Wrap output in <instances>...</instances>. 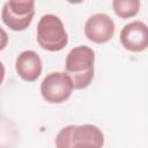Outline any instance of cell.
I'll list each match as a JSON object with an SVG mask.
<instances>
[{
	"label": "cell",
	"mask_w": 148,
	"mask_h": 148,
	"mask_svg": "<svg viewBox=\"0 0 148 148\" xmlns=\"http://www.w3.org/2000/svg\"><path fill=\"white\" fill-rule=\"evenodd\" d=\"M95 52L91 47L80 45L73 47L65 59V72L73 81L74 89L87 88L94 79Z\"/></svg>",
	"instance_id": "cell-1"
},
{
	"label": "cell",
	"mask_w": 148,
	"mask_h": 148,
	"mask_svg": "<svg viewBox=\"0 0 148 148\" xmlns=\"http://www.w3.org/2000/svg\"><path fill=\"white\" fill-rule=\"evenodd\" d=\"M57 148H103L104 134L91 124L67 125L56 136Z\"/></svg>",
	"instance_id": "cell-2"
},
{
	"label": "cell",
	"mask_w": 148,
	"mask_h": 148,
	"mask_svg": "<svg viewBox=\"0 0 148 148\" xmlns=\"http://www.w3.org/2000/svg\"><path fill=\"white\" fill-rule=\"evenodd\" d=\"M37 43L49 52L61 51L68 43V35L62 21L54 14L43 15L37 24Z\"/></svg>",
	"instance_id": "cell-3"
},
{
	"label": "cell",
	"mask_w": 148,
	"mask_h": 148,
	"mask_svg": "<svg viewBox=\"0 0 148 148\" xmlns=\"http://www.w3.org/2000/svg\"><path fill=\"white\" fill-rule=\"evenodd\" d=\"M73 90V81L66 72H52L47 74L40 83L42 97L50 104H61L66 102Z\"/></svg>",
	"instance_id": "cell-4"
},
{
	"label": "cell",
	"mask_w": 148,
	"mask_h": 148,
	"mask_svg": "<svg viewBox=\"0 0 148 148\" xmlns=\"http://www.w3.org/2000/svg\"><path fill=\"white\" fill-rule=\"evenodd\" d=\"M35 15V2L9 0L6 1L1 10L2 22L13 31H23L32 22Z\"/></svg>",
	"instance_id": "cell-5"
},
{
	"label": "cell",
	"mask_w": 148,
	"mask_h": 148,
	"mask_svg": "<svg viewBox=\"0 0 148 148\" xmlns=\"http://www.w3.org/2000/svg\"><path fill=\"white\" fill-rule=\"evenodd\" d=\"M116 24L105 13H96L88 17L84 24L86 37L96 44L108 43L114 35Z\"/></svg>",
	"instance_id": "cell-6"
},
{
	"label": "cell",
	"mask_w": 148,
	"mask_h": 148,
	"mask_svg": "<svg viewBox=\"0 0 148 148\" xmlns=\"http://www.w3.org/2000/svg\"><path fill=\"white\" fill-rule=\"evenodd\" d=\"M123 47L130 52H141L148 47V25L139 20L124 25L119 36Z\"/></svg>",
	"instance_id": "cell-7"
},
{
	"label": "cell",
	"mask_w": 148,
	"mask_h": 148,
	"mask_svg": "<svg viewBox=\"0 0 148 148\" xmlns=\"http://www.w3.org/2000/svg\"><path fill=\"white\" fill-rule=\"evenodd\" d=\"M15 71L17 75L25 82L36 81L43 71L42 59L37 52L32 50L22 51L15 60Z\"/></svg>",
	"instance_id": "cell-8"
},
{
	"label": "cell",
	"mask_w": 148,
	"mask_h": 148,
	"mask_svg": "<svg viewBox=\"0 0 148 148\" xmlns=\"http://www.w3.org/2000/svg\"><path fill=\"white\" fill-rule=\"evenodd\" d=\"M112 8L117 16L121 18H130L135 16L140 10L139 0H113Z\"/></svg>",
	"instance_id": "cell-9"
}]
</instances>
